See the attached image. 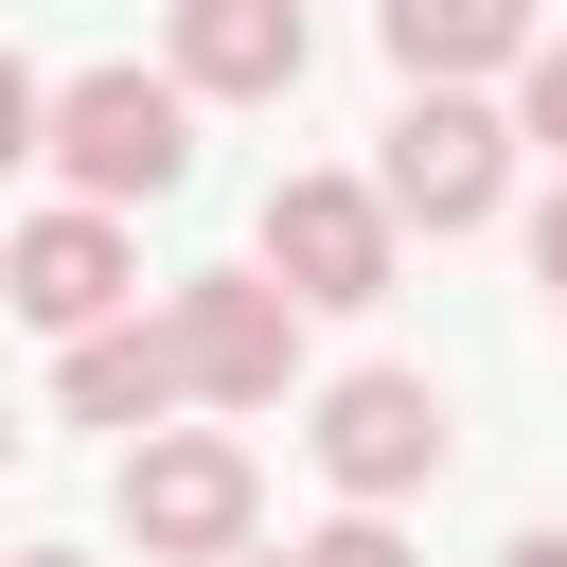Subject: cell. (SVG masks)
<instances>
[{
    "instance_id": "3957f363",
    "label": "cell",
    "mask_w": 567,
    "mask_h": 567,
    "mask_svg": "<svg viewBox=\"0 0 567 567\" xmlns=\"http://www.w3.org/2000/svg\"><path fill=\"white\" fill-rule=\"evenodd\" d=\"M159 337H177V408H284L301 390V301L266 266H195L159 301Z\"/></svg>"
},
{
    "instance_id": "52a82bcc",
    "label": "cell",
    "mask_w": 567,
    "mask_h": 567,
    "mask_svg": "<svg viewBox=\"0 0 567 567\" xmlns=\"http://www.w3.org/2000/svg\"><path fill=\"white\" fill-rule=\"evenodd\" d=\"M0 301H18L35 337H106V319L142 301L124 213H71V195H53V213H18V230H0Z\"/></svg>"
},
{
    "instance_id": "30bf717a",
    "label": "cell",
    "mask_w": 567,
    "mask_h": 567,
    "mask_svg": "<svg viewBox=\"0 0 567 567\" xmlns=\"http://www.w3.org/2000/svg\"><path fill=\"white\" fill-rule=\"evenodd\" d=\"M390 71L408 89H478V71H532V0H372Z\"/></svg>"
},
{
    "instance_id": "2e32d148",
    "label": "cell",
    "mask_w": 567,
    "mask_h": 567,
    "mask_svg": "<svg viewBox=\"0 0 567 567\" xmlns=\"http://www.w3.org/2000/svg\"><path fill=\"white\" fill-rule=\"evenodd\" d=\"M18 567H89V549H18Z\"/></svg>"
},
{
    "instance_id": "ba28073f",
    "label": "cell",
    "mask_w": 567,
    "mask_h": 567,
    "mask_svg": "<svg viewBox=\"0 0 567 567\" xmlns=\"http://www.w3.org/2000/svg\"><path fill=\"white\" fill-rule=\"evenodd\" d=\"M177 89L195 106H284L301 89V0H177Z\"/></svg>"
},
{
    "instance_id": "277c9868",
    "label": "cell",
    "mask_w": 567,
    "mask_h": 567,
    "mask_svg": "<svg viewBox=\"0 0 567 567\" xmlns=\"http://www.w3.org/2000/svg\"><path fill=\"white\" fill-rule=\"evenodd\" d=\"M372 195H390V230H478V213L514 195V124H496L478 89H408V106H390Z\"/></svg>"
},
{
    "instance_id": "8992f818",
    "label": "cell",
    "mask_w": 567,
    "mask_h": 567,
    "mask_svg": "<svg viewBox=\"0 0 567 567\" xmlns=\"http://www.w3.org/2000/svg\"><path fill=\"white\" fill-rule=\"evenodd\" d=\"M301 443H319L337 514H390V496H425V478H443V390H425V372H337Z\"/></svg>"
},
{
    "instance_id": "7a4b0ae2",
    "label": "cell",
    "mask_w": 567,
    "mask_h": 567,
    "mask_svg": "<svg viewBox=\"0 0 567 567\" xmlns=\"http://www.w3.org/2000/svg\"><path fill=\"white\" fill-rule=\"evenodd\" d=\"M248 532H266V461H248L230 425L124 443V549H142V567H248Z\"/></svg>"
},
{
    "instance_id": "8fae6325",
    "label": "cell",
    "mask_w": 567,
    "mask_h": 567,
    "mask_svg": "<svg viewBox=\"0 0 567 567\" xmlns=\"http://www.w3.org/2000/svg\"><path fill=\"white\" fill-rule=\"evenodd\" d=\"M284 567H425V549H408V532H390V514H319V532H301V549H284Z\"/></svg>"
},
{
    "instance_id": "9c48e42d",
    "label": "cell",
    "mask_w": 567,
    "mask_h": 567,
    "mask_svg": "<svg viewBox=\"0 0 567 567\" xmlns=\"http://www.w3.org/2000/svg\"><path fill=\"white\" fill-rule=\"evenodd\" d=\"M53 408H71V425H124V443H159V425H177V337H159V319H106V337H71V354H53Z\"/></svg>"
},
{
    "instance_id": "5b68a950",
    "label": "cell",
    "mask_w": 567,
    "mask_h": 567,
    "mask_svg": "<svg viewBox=\"0 0 567 567\" xmlns=\"http://www.w3.org/2000/svg\"><path fill=\"white\" fill-rule=\"evenodd\" d=\"M248 266H266L284 301H390V284H408V230H390V195H372V177H284Z\"/></svg>"
},
{
    "instance_id": "e0dca14e",
    "label": "cell",
    "mask_w": 567,
    "mask_h": 567,
    "mask_svg": "<svg viewBox=\"0 0 567 567\" xmlns=\"http://www.w3.org/2000/svg\"><path fill=\"white\" fill-rule=\"evenodd\" d=\"M0 461H18V408H0Z\"/></svg>"
},
{
    "instance_id": "4fadbf2b",
    "label": "cell",
    "mask_w": 567,
    "mask_h": 567,
    "mask_svg": "<svg viewBox=\"0 0 567 567\" xmlns=\"http://www.w3.org/2000/svg\"><path fill=\"white\" fill-rule=\"evenodd\" d=\"M18 159H53V89H35L18 53H0V177H18Z\"/></svg>"
},
{
    "instance_id": "7c38bea8",
    "label": "cell",
    "mask_w": 567,
    "mask_h": 567,
    "mask_svg": "<svg viewBox=\"0 0 567 567\" xmlns=\"http://www.w3.org/2000/svg\"><path fill=\"white\" fill-rule=\"evenodd\" d=\"M514 142L567 159V35H532V71H514Z\"/></svg>"
},
{
    "instance_id": "9a60e30c",
    "label": "cell",
    "mask_w": 567,
    "mask_h": 567,
    "mask_svg": "<svg viewBox=\"0 0 567 567\" xmlns=\"http://www.w3.org/2000/svg\"><path fill=\"white\" fill-rule=\"evenodd\" d=\"M496 567H567V532H514V549H496Z\"/></svg>"
},
{
    "instance_id": "ac0fdd59",
    "label": "cell",
    "mask_w": 567,
    "mask_h": 567,
    "mask_svg": "<svg viewBox=\"0 0 567 567\" xmlns=\"http://www.w3.org/2000/svg\"><path fill=\"white\" fill-rule=\"evenodd\" d=\"M248 567H266V549H248Z\"/></svg>"
},
{
    "instance_id": "5bb4252c",
    "label": "cell",
    "mask_w": 567,
    "mask_h": 567,
    "mask_svg": "<svg viewBox=\"0 0 567 567\" xmlns=\"http://www.w3.org/2000/svg\"><path fill=\"white\" fill-rule=\"evenodd\" d=\"M532 284L567 301V177H549V213H532Z\"/></svg>"
},
{
    "instance_id": "6da1fadb",
    "label": "cell",
    "mask_w": 567,
    "mask_h": 567,
    "mask_svg": "<svg viewBox=\"0 0 567 567\" xmlns=\"http://www.w3.org/2000/svg\"><path fill=\"white\" fill-rule=\"evenodd\" d=\"M53 177H71V213L177 195V177H195V89H177V71H71V89H53Z\"/></svg>"
}]
</instances>
